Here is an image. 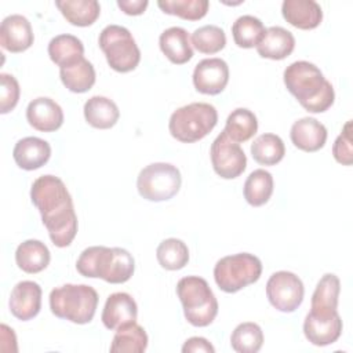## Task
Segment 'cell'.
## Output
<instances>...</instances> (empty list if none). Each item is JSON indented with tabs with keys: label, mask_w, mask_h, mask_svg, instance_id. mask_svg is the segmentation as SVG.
I'll list each match as a JSON object with an SVG mask.
<instances>
[{
	"label": "cell",
	"mask_w": 353,
	"mask_h": 353,
	"mask_svg": "<svg viewBox=\"0 0 353 353\" xmlns=\"http://www.w3.org/2000/svg\"><path fill=\"white\" fill-rule=\"evenodd\" d=\"M30 200L39 210L52 244L59 248L70 245L77 234V215L63 181L50 174L39 176L32 183Z\"/></svg>",
	"instance_id": "cell-1"
},
{
	"label": "cell",
	"mask_w": 353,
	"mask_h": 353,
	"mask_svg": "<svg viewBox=\"0 0 353 353\" xmlns=\"http://www.w3.org/2000/svg\"><path fill=\"white\" fill-rule=\"evenodd\" d=\"M287 90L310 113L328 110L335 99L332 84L312 62L296 61L288 65L283 74Z\"/></svg>",
	"instance_id": "cell-2"
},
{
	"label": "cell",
	"mask_w": 353,
	"mask_h": 353,
	"mask_svg": "<svg viewBox=\"0 0 353 353\" xmlns=\"http://www.w3.org/2000/svg\"><path fill=\"white\" fill-rule=\"evenodd\" d=\"M76 269L84 277L102 279L110 284H121L128 281L134 274L135 261L124 248L92 245L80 254Z\"/></svg>",
	"instance_id": "cell-3"
},
{
	"label": "cell",
	"mask_w": 353,
	"mask_h": 353,
	"mask_svg": "<svg viewBox=\"0 0 353 353\" xmlns=\"http://www.w3.org/2000/svg\"><path fill=\"white\" fill-rule=\"evenodd\" d=\"M98 292L87 284H63L50 292V309L54 316L74 324H87L94 319Z\"/></svg>",
	"instance_id": "cell-4"
},
{
	"label": "cell",
	"mask_w": 353,
	"mask_h": 353,
	"mask_svg": "<svg viewBox=\"0 0 353 353\" xmlns=\"http://www.w3.org/2000/svg\"><path fill=\"white\" fill-rule=\"evenodd\" d=\"M185 319L194 327L210 325L218 314V301L208 283L199 276H186L176 284Z\"/></svg>",
	"instance_id": "cell-5"
},
{
	"label": "cell",
	"mask_w": 353,
	"mask_h": 353,
	"mask_svg": "<svg viewBox=\"0 0 353 353\" xmlns=\"http://www.w3.org/2000/svg\"><path fill=\"white\" fill-rule=\"evenodd\" d=\"M218 123L215 106L207 102H193L178 108L170 117V134L179 142L192 143L208 135Z\"/></svg>",
	"instance_id": "cell-6"
},
{
	"label": "cell",
	"mask_w": 353,
	"mask_h": 353,
	"mask_svg": "<svg viewBox=\"0 0 353 353\" xmlns=\"http://www.w3.org/2000/svg\"><path fill=\"white\" fill-rule=\"evenodd\" d=\"M262 274V262L250 252H239L221 258L214 266L216 285L228 294L237 292L254 284Z\"/></svg>",
	"instance_id": "cell-7"
},
{
	"label": "cell",
	"mask_w": 353,
	"mask_h": 353,
	"mask_svg": "<svg viewBox=\"0 0 353 353\" xmlns=\"http://www.w3.org/2000/svg\"><path fill=\"white\" fill-rule=\"evenodd\" d=\"M108 65L120 73L134 70L141 61V51L131 32L120 25H108L98 37Z\"/></svg>",
	"instance_id": "cell-8"
},
{
	"label": "cell",
	"mask_w": 353,
	"mask_h": 353,
	"mask_svg": "<svg viewBox=\"0 0 353 353\" xmlns=\"http://www.w3.org/2000/svg\"><path fill=\"white\" fill-rule=\"evenodd\" d=\"M179 170L170 163H152L141 170L137 178V189L148 201H165L181 189Z\"/></svg>",
	"instance_id": "cell-9"
},
{
	"label": "cell",
	"mask_w": 353,
	"mask_h": 353,
	"mask_svg": "<svg viewBox=\"0 0 353 353\" xmlns=\"http://www.w3.org/2000/svg\"><path fill=\"white\" fill-rule=\"evenodd\" d=\"M303 283L292 272H276L269 277L266 283V296L270 305L283 313H291L296 310L303 301Z\"/></svg>",
	"instance_id": "cell-10"
},
{
	"label": "cell",
	"mask_w": 353,
	"mask_h": 353,
	"mask_svg": "<svg viewBox=\"0 0 353 353\" xmlns=\"http://www.w3.org/2000/svg\"><path fill=\"white\" fill-rule=\"evenodd\" d=\"M211 163L214 171L223 179L240 176L247 167V156L237 142H233L222 131L211 143Z\"/></svg>",
	"instance_id": "cell-11"
},
{
	"label": "cell",
	"mask_w": 353,
	"mask_h": 353,
	"mask_svg": "<svg viewBox=\"0 0 353 353\" xmlns=\"http://www.w3.org/2000/svg\"><path fill=\"white\" fill-rule=\"evenodd\" d=\"M229 81V66L221 58H205L193 70L194 88L207 95L222 92Z\"/></svg>",
	"instance_id": "cell-12"
},
{
	"label": "cell",
	"mask_w": 353,
	"mask_h": 353,
	"mask_svg": "<svg viewBox=\"0 0 353 353\" xmlns=\"http://www.w3.org/2000/svg\"><path fill=\"white\" fill-rule=\"evenodd\" d=\"M41 287L36 281H19L10 295V312L18 320H32L41 309Z\"/></svg>",
	"instance_id": "cell-13"
},
{
	"label": "cell",
	"mask_w": 353,
	"mask_h": 353,
	"mask_svg": "<svg viewBox=\"0 0 353 353\" xmlns=\"http://www.w3.org/2000/svg\"><path fill=\"white\" fill-rule=\"evenodd\" d=\"M34 36L29 19L21 14H12L3 19L0 26V44L10 52L26 51L33 44Z\"/></svg>",
	"instance_id": "cell-14"
},
{
	"label": "cell",
	"mask_w": 353,
	"mask_h": 353,
	"mask_svg": "<svg viewBox=\"0 0 353 353\" xmlns=\"http://www.w3.org/2000/svg\"><path fill=\"white\" fill-rule=\"evenodd\" d=\"M26 120L37 131L52 132L63 124V110L54 99L39 97L29 102Z\"/></svg>",
	"instance_id": "cell-15"
},
{
	"label": "cell",
	"mask_w": 353,
	"mask_h": 353,
	"mask_svg": "<svg viewBox=\"0 0 353 353\" xmlns=\"http://www.w3.org/2000/svg\"><path fill=\"white\" fill-rule=\"evenodd\" d=\"M342 327L339 313L332 316H316L309 312L303 321V334L310 343L327 346L338 341L342 334Z\"/></svg>",
	"instance_id": "cell-16"
},
{
	"label": "cell",
	"mask_w": 353,
	"mask_h": 353,
	"mask_svg": "<svg viewBox=\"0 0 353 353\" xmlns=\"http://www.w3.org/2000/svg\"><path fill=\"white\" fill-rule=\"evenodd\" d=\"M138 316V306L135 299L127 292H114L108 296L101 320L108 330H117L119 327L134 323Z\"/></svg>",
	"instance_id": "cell-17"
},
{
	"label": "cell",
	"mask_w": 353,
	"mask_h": 353,
	"mask_svg": "<svg viewBox=\"0 0 353 353\" xmlns=\"http://www.w3.org/2000/svg\"><path fill=\"white\" fill-rule=\"evenodd\" d=\"M12 157L19 168L33 171L43 167L50 160L51 146L41 138L26 137L15 143Z\"/></svg>",
	"instance_id": "cell-18"
},
{
	"label": "cell",
	"mask_w": 353,
	"mask_h": 353,
	"mask_svg": "<svg viewBox=\"0 0 353 353\" xmlns=\"http://www.w3.org/2000/svg\"><path fill=\"white\" fill-rule=\"evenodd\" d=\"M290 138L295 148L303 152H317L325 145L327 128L313 117H302L292 124Z\"/></svg>",
	"instance_id": "cell-19"
},
{
	"label": "cell",
	"mask_w": 353,
	"mask_h": 353,
	"mask_svg": "<svg viewBox=\"0 0 353 353\" xmlns=\"http://www.w3.org/2000/svg\"><path fill=\"white\" fill-rule=\"evenodd\" d=\"M281 14L290 25L303 30L314 29L323 21V10L314 0H284Z\"/></svg>",
	"instance_id": "cell-20"
},
{
	"label": "cell",
	"mask_w": 353,
	"mask_h": 353,
	"mask_svg": "<svg viewBox=\"0 0 353 353\" xmlns=\"http://www.w3.org/2000/svg\"><path fill=\"white\" fill-rule=\"evenodd\" d=\"M159 44L161 52L175 65H183L193 57L189 33L181 26H171L165 29L159 37Z\"/></svg>",
	"instance_id": "cell-21"
},
{
	"label": "cell",
	"mask_w": 353,
	"mask_h": 353,
	"mask_svg": "<svg viewBox=\"0 0 353 353\" xmlns=\"http://www.w3.org/2000/svg\"><path fill=\"white\" fill-rule=\"evenodd\" d=\"M341 281L334 273H325L317 283L312 295L310 313L316 316H332L338 313Z\"/></svg>",
	"instance_id": "cell-22"
},
{
	"label": "cell",
	"mask_w": 353,
	"mask_h": 353,
	"mask_svg": "<svg viewBox=\"0 0 353 353\" xmlns=\"http://www.w3.org/2000/svg\"><path fill=\"white\" fill-rule=\"evenodd\" d=\"M295 48L294 34L281 28L270 26L266 29L261 43L256 46V51L262 58L280 61L287 58Z\"/></svg>",
	"instance_id": "cell-23"
},
{
	"label": "cell",
	"mask_w": 353,
	"mask_h": 353,
	"mask_svg": "<svg viewBox=\"0 0 353 353\" xmlns=\"http://www.w3.org/2000/svg\"><path fill=\"white\" fill-rule=\"evenodd\" d=\"M83 110H84L85 121L91 127L99 128V130L112 128L120 117V110L117 105L112 99L101 95L91 97L84 103Z\"/></svg>",
	"instance_id": "cell-24"
},
{
	"label": "cell",
	"mask_w": 353,
	"mask_h": 353,
	"mask_svg": "<svg viewBox=\"0 0 353 353\" xmlns=\"http://www.w3.org/2000/svg\"><path fill=\"white\" fill-rule=\"evenodd\" d=\"M51 255L48 247L40 240H25L15 251V262L25 273H39L50 263Z\"/></svg>",
	"instance_id": "cell-25"
},
{
	"label": "cell",
	"mask_w": 353,
	"mask_h": 353,
	"mask_svg": "<svg viewBox=\"0 0 353 353\" xmlns=\"http://www.w3.org/2000/svg\"><path fill=\"white\" fill-rule=\"evenodd\" d=\"M55 6L69 23L81 28L92 25L101 14L97 0H57Z\"/></svg>",
	"instance_id": "cell-26"
},
{
	"label": "cell",
	"mask_w": 353,
	"mask_h": 353,
	"mask_svg": "<svg viewBox=\"0 0 353 353\" xmlns=\"http://www.w3.org/2000/svg\"><path fill=\"white\" fill-rule=\"evenodd\" d=\"M48 55L61 69L81 59L84 57V46L81 40L73 34H58L48 43Z\"/></svg>",
	"instance_id": "cell-27"
},
{
	"label": "cell",
	"mask_w": 353,
	"mask_h": 353,
	"mask_svg": "<svg viewBox=\"0 0 353 353\" xmlns=\"http://www.w3.org/2000/svg\"><path fill=\"white\" fill-rule=\"evenodd\" d=\"M62 84L72 92H87L95 83V69L84 57L73 65L59 69Z\"/></svg>",
	"instance_id": "cell-28"
},
{
	"label": "cell",
	"mask_w": 353,
	"mask_h": 353,
	"mask_svg": "<svg viewBox=\"0 0 353 353\" xmlns=\"http://www.w3.org/2000/svg\"><path fill=\"white\" fill-rule=\"evenodd\" d=\"M146 347L148 334L137 321L119 327L110 343L112 353H142Z\"/></svg>",
	"instance_id": "cell-29"
},
{
	"label": "cell",
	"mask_w": 353,
	"mask_h": 353,
	"mask_svg": "<svg viewBox=\"0 0 353 353\" xmlns=\"http://www.w3.org/2000/svg\"><path fill=\"white\" fill-rule=\"evenodd\" d=\"M258 131L256 116L245 108L234 109L226 119L223 132L233 142H245L251 139Z\"/></svg>",
	"instance_id": "cell-30"
},
{
	"label": "cell",
	"mask_w": 353,
	"mask_h": 353,
	"mask_svg": "<svg viewBox=\"0 0 353 353\" xmlns=\"http://www.w3.org/2000/svg\"><path fill=\"white\" fill-rule=\"evenodd\" d=\"M244 199L252 207L266 204L273 193V176L263 168L254 170L244 182Z\"/></svg>",
	"instance_id": "cell-31"
},
{
	"label": "cell",
	"mask_w": 353,
	"mask_h": 353,
	"mask_svg": "<svg viewBox=\"0 0 353 353\" xmlns=\"http://www.w3.org/2000/svg\"><path fill=\"white\" fill-rule=\"evenodd\" d=\"M252 159L262 165H274L280 163L285 154L283 139L276 134H262L251 143Z\"/></svg>",
	"instance_id": "cell-32"
},
{
	"label": "cell",
	"mask_w": 353,
	"mask_h": 353,
	"mask_svg": "<svg viewBox=\"0 0 353 353\" xmlns=\"http://www.w3.org/2000/svg\"><path fill=\"white\" fill-rule=\"evenodd\" d=\"M266 29L262 21L254 15H241L232 25V34L234 43L241 48L256 47Z\"/></svg>",
	"instance_id": "cell-33"
},
{
	"label": "cell",
	"mask_w": 353,
	"mask_h": 353,
	"mask_svg": "<svg viewBox=\"0 0 353 353\" xmlns=\"http://www.w3.org/2000/svg\"><path fill=\"white\" fill-rule=\"evenodd\" d=\"M156 256L163 269L179 270L185 268L189 262V250L182 240L170 237L159 244L156 250Z\"/></svg>",
	"instance_id": "cell-34"
},
{
	"label": "cell",
	"mask_w": 353,
	"mask_h": 353,
	"mask_svg": "<svg viewBox=\"0 0 353 353\" xmlns=\"http://www.w3.org/2000/svg\"><path fill=\"white\" fill-rule=\"evenodd\" d=\"M263 345L262 328L252 321L239 324L230 335V346L237 353H256Z\"/></svg>",
	"instance_id": "cell-35"
},
{
	"label": "cell",
	"mask_w": 353,
	"mask_h": 353,
	"mask_svg": "<svg viewBox=\"0 0 353 353\" xmlns=\"http://www.w3.org/2000/svg\"><path fill=\"white\" fill-rule=\"evenodd\" d=\"M159 8L170 15H176L186 21H199L205 17L208 0H159Z\"/></svg>",
	"instance_id": "cell-36"
},
{
	"label": "cell",
	"mask_w": 353,
	"mask_h": 353,
	"mask_svg": "<svg viewBox=\"0 0 353 353\" xmlns=\"http://www.w3.org/2000/svg\"><path fill=\"white\" fill-rule=\"evenodd\" d=\"M192 44L201 54H215L225 48L226 34L216 25H204L192 33Z\"/></svg>",
	"instance_id": "cell-37"
},
{
	"label": "cell",
	"mask_w": 353,
	"mask_h": 353,
	"mask_svg": "<svg viewBox=\"0 0 353 353\" xmlns=\"http://www.w3.org/2000/svg\"><path fill=\"white\" fill-rule=\"evenodd\" d=\"M0 113L6 114L17 106L19 101L21 88L17 79L8 73L0 74Z\"/></svg>",
	"instance_id": "cell-38"
},
{
	"label": "cell",
	"mask_w": 353,
	"mask_h": 353,
	"mask_svg": "<svg viewBox=\"0 0 353 353\" xmlns=\"http://www.w3.org/2000/svg\"><path fill=\"white\" fill-rule=\"evenodd\" d=\"M352 120L346 121L342 132L338 135L332 145V156L342 165H350L353 163L352 149Z\"/></svg>",
	"instance_id": "cell-39"
},
{
	"label": "cell",
	"mask_w": 353,
	"mask_h": 353,
	"mask_svg": "<svg viewBox=\"0 0 353 353\" xmlns=\"http://www.w3.org/2000/svg\"><path fill=\"white\" fill-rule=\"evenodd\" d=\"M183 353H196V352H205V353H214L215 347L211 345V342L203 336H192L185 341L182 346Z\"/></svg>",
	"instance_id": "cell-40"
},
{
	"label": "cell",
	"mask_w": 353,
	"mask_h": 353,
	"mask_svg": "<svg viewBox=\"0 0 353 353\" xmlns=\"http://www.w3.org/2000/svg\"><path fill=\"white\" fill-rule=\"evenodd\" d=\"M148 0H117L119 8L127 15H141L146 10Z\"/></svg>",
	"instance_id": "cell-41"
}]
</instances>
